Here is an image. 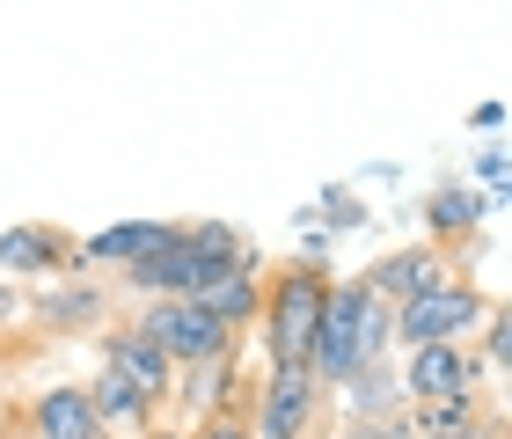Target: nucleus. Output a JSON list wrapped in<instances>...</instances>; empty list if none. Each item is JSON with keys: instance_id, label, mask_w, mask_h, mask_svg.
I'll use <instances>...</instances> for the list:
<instances>
[{"instance_id": "obj_1", "label": "nucleus", "mask_w": 512, "mask_h": 439, "mask_svg": "<svg viewBox=\"0 0 512 439\" xmlns=\"http://www.w3.org/2000/svg\"><path fill=\"white\" fill-rule=\"evenodd\" d=\"M235 264H256V249H249L242 227H227V220H191V227H176L154 257L125 264V286H132L139 300H176V293L213 286L220 271H235Z\"/></svg>"}, {"instance_id": "obj_2", "label": "nucleus", "mask_w": 512, "mask_h": 439, "mask_svg": "<svg viewBox=\"0 0 512 439\" xmlns=\"http://www.w3.org/2000/svg\"><path fill=\"white\" fill-rule=\"evenodd\" d=\"M388 300L366 293V279H330L322 293V322H315V344H308V374L322 388H344L359 366H381L388 359Z\"/></svg>"}, {"instance_id": "obj_3", "label": "nucleus", "mask_w": 512, "mask_h": 439, "mask_svg": "<svg viewBox=\"0 0 512 439\" xmlns=\"http://www.w3.org/2000/svg\"><path fill=\"white\" fill-rule=\"evenodd\" d=\"M322 293H330V271L322 264H286V271L264 279V300H256L249 330L264 337L271 366H308V344H315V322H322Z\"/></svg>"}, {"instance_id": "obj_4", "label": "nucleus", "mask_w": 512, "mask_h": 439, "mask_svg": "<svg viewBox=\"0 0 512 439\" xmlns=\"http://www.w3.org/2000/svg\"><path fill=\"white\" fill-rule=\"evenodd\" d=\"M483 315H491V300L461 279V271H447V279H432L425 293L395 300V308H388V337L403 344V352H410V344H439V337H461V344H469Z\"/></svg>"}, {"instance_id": "obj_5", "label": "nucleus", "mask_w": 512, "mask_h": 439, "mask_svg": "<svg viewBox=\"0 0 512 439\" xmlns=\"http://www.w3.org/2000/svg\"><path fill=\"white\" fill-rule=\"evenodd\" d=\"M139 330L161 344V359H169V366H198V359L227 352V344H242V330H227L220 315H205L191 293H176V300H147V308H139Z\"/></svg>"}, {"instance_id": "obj_6", "label": "nucleus", "mask_w": 512, "mask_h": 439, "mask_svg": "<svg viewBox=\"0 0 512 439\" xmlns=\"http://www.w3.org/2000/svg\"><path fill=\"white\" fill-rule=\"evenodd\" d=\"M322 388L308 366H264V388L249 396V432L256 439H308L322 418Z\"/></svg>"}, {"instance_id": "obj_7", "label": "nucleus", "mask_w": 512, "mask_h": 439, "mask_svg": "<svg viewBox=\"0 0 512 439\" xmlns=\"http://www.w3.org/2000/svg\"><path fill=\"white\" fill-rule=\"evenodd\" d=\"M476 381H483V359H476V344H461V337L410 344V352H403V396H410V403L476 396Z\"/></svg>"}, {"instance_id": "obj_8", "label": "nucleus", "mask_w": 512, "mask_h": 439, "mask_svg": "<svg viewBox=\"0 0 512 439\" xmlns=\"http://www.w3.org/2000/svg\"><path fill=\"white\" fill-rule=\"evenodd\" d=\"M103 366H118V374H125V381H132V388H139V396H147L154 410L169 403V381H176V366L161 359V344H154L147 330H139V322H118V330L103 337Z\"/></svg>"}, {"instance_id": "obj_9", "label": "nucleus", "mask_w": 512, "mask_h": 439, "mask_svg": "<svg viewBox=\"0 0 512 439\" xmlns=\"http://www.w3.org/2000/svg\"><path fill=\"white\" fill-rule=\"evenodd\" d=\"M30 432L37 439H118L96 418L88 388H74V381H52V388H37V396H30Z\"/></svg>"}, {"instance_id": "obj_10", "label": "nucleus", "mask_w": 512, "mask_h": 439, "mask_svg": "<svg viewBox=\"0 0 512 439\" xmlns=\"http://www.w3.org/2000/svg\"><path fill=\"white\" fill-rule=\"evenodd\" d=\"M359 279H366V293H374V300H388V308H395V300L425 293L432 279H447V257H439L432 242H410V249H395V257H381L374 271H359Z\"/></svg>"}, {"instance_id": "obj_11", "label": "nucleus", "mask_w": 512, "mask_h": 439, "mask_svg": "<svg viewBox=\"0 0 512 439\" xmlns=\"http://www.w3.org/2000/svg\"><path fill=\"white\" fill-rule=\"evenodd\" d=\"M66 264H74V242H66L52 220H30V227H8V235H0V271L52 279V271H66Z\"/></svg>"}, {"instance_id": "obj_12", "label": "nucleus", "mask_w": 512, "mask_h": 439, "mask_svg": "<svg viewBox=\"0 0 512 439\" xmlns=\"http://www.w3.org/2000/svg\"><path fill=\"white\" fill-rule=\"evenodd\" d=\"M176 235V220H125V227H103V235H88L74 242V264H139V257H154L161 242Z\"/></svg>"}, {"instance_id": "obj_13", "label": "nucleus", "mask_w": 512, "mask_h": 439, "mask_svg": "<svg viewBox=\"0 0 512 439\" xmlns=\"http://www.w3.org/2000/svg\"><path fill=\"white\" fill-rule=\"evenodd\" d=\"M176 374H183V403H191L198 418H213V410L242 403V396H235V381H242V344H227V352L198 359V366H176Z\"/></svg>"}, {"instance_id": "obj_14", "label": "nucleus", "mask_w": 512, "mask_h": 439, "mask_svg": "<svg viewBox=\"0 0 512 439\" xmlns=\"http://www.w3.org/2000/svg\"><path fill=\"white\" fill-rule=\"evenodd\" d=\"M88 403H96V418H103L110 432H118V439H125V432L139 439V432H147V425L161 418V410H154L147 396H139V388H132V381L118 374V366H103V374L88 381Z\"/></svg>"}, {"instance_id": "obj_15", "label": "nucleus", "mask_w": 512, "mask_h": 439, "mask_svg": "<svg viewBox=\"0 0 512 439\" xmlns=\"http://www.w3.org/2000/svg\"><path fill=\"white\" fill-rule=\"evenodd\" d=\"M205 315H220L227 330H249L256 322V300H264V279H256V264H235V271H220L213 286H198L191 293Z\"/></svg>"}, {"instance_id": "obj_16", "label": "nucleus", "mask_w": 512, "mask_h": 439, "mask_svg": "<svg viewBox=\"0 0 512 439\" xmlns=\"http://www.w3.org/2000/svg\"><path fill=\"white\" fill-rule=\"evenodd\" d=\"M491 410H483V396H439V403H410L403 418V439H447V432H476Z\"/></svg>"}, {"instance_id": "obj_17", "label": "nucleus", "mask_w": 512, "mask_h": 439, "mask_svg": "<svg viewBox=\"0 0 512 439\" xmlns=\"http://www.w3.org/2000/svg\"><path fill=\"white\" fill-rule=\"evenodd\" d=\"M425 227H432L439 242H454V235L469 242L476 227H483V198H476V191H461V183H447V191H432V198H425Z\"/></svg>"}, {"instance_id": "obj_18", "label": "nucleus", "mask_w": 512, "mask_h": 439, "mask_svg": "<svg viewBox=\"0 0 512 439\" xmlns=\"http://www.w3.org/2000/svg\"><path fill=\"white\" fill-rule=\"evenodd\" d=\"M191 439H256V432H249V410L227 403V410H213V418H198Z\"/></svg>"}, {"instance_id": "obj_19", "label": "nucleus", "mask_w": 512, "mask_h": 439, "mask_svg": "<svg viewBox=\"0 0 512 439\" xmlns=\"http://www.w3.org/2000/svg\"><path fill=\"white\" fill-rule=\"evenodd\" d=\"M344 439H403V425L395 418H359V425H344Z\"/></svg>"}, {"instance_id": "obj_20", "label": "nucleus", "mask_w": 512, "mask_h": 439, "mask_svg": "<svg viewBox=\"0 0 512 439\" xmlns=\"http://www.w3.org/2000/svg\"><path fill=\"white\" fill-rule=\"evenodd\" d=\"M476 176H483V183H491V191H498V183H505V154L491 147V154H483V161H476Z\"/></svg>"}, {"instance_id": "obj_21", "label": "nucleus", "mask_w": 512, "mask_h": 439, "mask_svg": "<svg viewBox=\"0 0 512 439\" xmlns=\"http://www.w3.org/2000/svg\"><path fill=\"white\" fill-rule=\"evenodd\" d=\"M139 439H191V432H183V425H161V418H154V425L139 432Z\"/></svg>"}, {"instance_id": "obj_22", "label": "nucleus", "mask_w": 512, "mask_h": 439, "mask_svg": "<svg viewBox=\"0 0 512 439\" xmlns=\"http://www.w3.org/2000/svg\"><path fill=\"white\" fill-rule=\"evenodd\" d=\"M447 439H505V432H498V418H483L476 432H447Z\"/></svg>"}, {"instance_id": "obj_23", "label": "nucleus", "mask_w": 512, "mask_h": 439, "mask_svg": "<svg viewBox=\"0 0 512 439\" xmlns=\"http://www.w3.org/2000/svg\"><path fill=\"white\" fill-rule=\"evenodd\" d=\"M15 439H37V432H30V425H22V432H15Z\"/></svg>"}]
</instances>
